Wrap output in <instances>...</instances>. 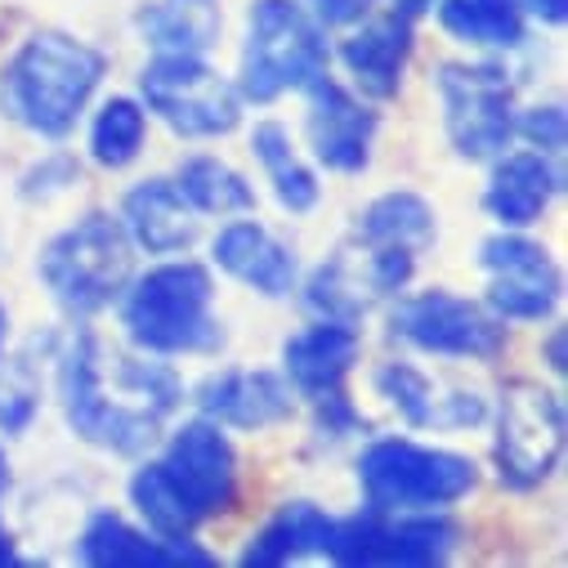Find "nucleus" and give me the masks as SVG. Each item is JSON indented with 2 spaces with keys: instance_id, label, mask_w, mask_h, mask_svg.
Segmentation results:
<instances>
[{
  "instance_id": "obj_24",
  "label": "nucleus",
  "mask_w": 568,
  "mask_h": 568,
  "mask_svg": "<svg viewBox=\"0 0 568 568\" xmlns=\"http://www.w3.org/2000/svg\"><path fill=\"white\" fill-rule=\"evenodd\" d=\"M134 28L158 54H202L220 37V10L211 0H153L134 14Z\"/></svg>"
},
{
  "instance_id": "obj_26",
  "label": "nucleus",
  "mask_w": 568,
  "mask_h": 568,
  "mask_svg": "<svg viewBox=\"0 0 568 568\" xmlns=\"http://www.w3.org/2000/svg\"><path fill=\"white\" fill-rule=\"evenodd\" d=\"M358 242L367 246H407V251H425L439 242V215L420 193H385L376 197L363 215H358Z\"/></svg>"
},
{
  "instance_id": "obj_30",
  "label": "nucleus",
  "mask_w": 568,
  "mask_h": 568,
  "mask_svg": "<svg viewBox=\"0 0 568 568\" xmlns=\"http://www.w3.org/2000/svg\"><path fill=\"white\" fill-rule=\"evenodd\" d=\"M130 501H134L139 515H144L149 532H158V537H193V528L202 524V519L184 506V497L171 488V479L162 475L158 462H149V466L134 470V479H130Z\"/></svg>"
},
{
  "instance_id": "obj_8",
  "label": "nucleus",
  "mask_w": 568,
  "mask_h": 568,
  "mask_svg": "<svg viewBox=\"0 0 568 568\" xmlns=\"http://www.w3.org/2000/svg\"><path fill=\"white\" fill-rule=\"evenodd\" d=\"M457 537V524L444 515L394 519V510L372 506L354 519L332 524L327 555L345 568H435L453 559Z\"/></svg>"
},
{
  "instance_id": "obj_39",
  "label": "nucleus",
  "mask_w": 568,
  "mask_h": 568,
  "mask_svg": "<svg viewBox=\"0 0 568 568\" xmlns=\"http://www.w3.org/2000/svg\"><path fill=\"white\" fill-rule=\"evenodd\" d=\"M430 6H435V0H398L403 14H420V10H430Z\"/></svg>"
},
{
  "instance_id": "obj_2",
  "label": "nucleus",
  "mask_w": 568,
  "mask_h": 568,
  "mask_svg": "<svg viewBox=\"0 0 568 568\" xmlns=\"http://www.w3.org/2000/svg\"><path fill=\"white\" fill-rule=\"evenodd\" d=\"M103 72L108 59L94 45L68 32H37L19 45L0 77V108L41 139H63L81 121Z\"/></svg>"
},
{
  "instance_id": "obj_28",
  "label": "nucleus",
  "mask_w": 568,
  "mask_h": 568,
  "mask_svg": "<svg viewBox=\"0 0 568 568\" xmlns=\"http://www.w3.org/2000/svg\"><path fill=\"white\" fill-rule=\"evenodd\" d=\"M175 189L197 215H246L255 211V189L220 158H189L175 171Z\"/></svg>"
},
{
  "instance_id": "obj_35",
  "label": "nucleus",
  "mask_w": 568,
  "mask_h": 568,
  "mask_svg": "<svg viewBox=\"0 0 568 568\" xmlns=\"http://www.w3.org/2000/svg\"><path fill=\"white\" fill-rule=\"evenodd\" d=\"M310 14L323 23V28H354L358 19L372 14L376 0H305Z\"/></svg>"
},
{
  "instance_id": "obj_9",
  "label": "nucleus",
  "mask_w": 568,
  "mask_h": 568,
  "mask_svg": "<svg viewBox=\"0 0 568 568\" xmlns=\"http://www.w3.org/2000/svg\"><path fill=\"white\" fill-rule=\"evenodd\" d=\"M444 125L466 162L501 158L515 139V90L497 63H444L439 77Z\"/></svg>"
},
{
  "instance_id": "obj_1",
  "label": "nucleus",
  "mask_w": 568,
  "mask_h": 568,
  "mask_svg": "<svg viewBox=\"0 0 568 568\" xmlns=\"http://www.w3.org/2000/svg\"><path fill=\"white\" fill-rule=\"evenodd\" d=\"M112 381L116 394L108 389V354L90 332H81L59 354V403L77 439L116 457H134L158 439L184 389L166 363L144 358H112Z\"/></svg>"
},
{
  "instance_id": "obj_6",
  "label": "nucleus",
  "mask_w": 568,
  "mask_h": 568,
  "mask_svg": "<svg viewBox=\"0 0 568 568\" xmlns=\"http://www.w3.org/2000/svg\"><path fill=\"white\" fill-rule=\"evenodd\" d=\"M358 484L376 510H444L475 493L479 466L448 448L412 439H376L358 457Z\"/></svg>"
},
{
  "instance_id": "obj_41",
  "label": "nucleus",
  "mask_w": 568,
  "mask_h": 568,
  "mask_svg": "<svg viewBox=\"0 0 568 568\" xmlns=\"http://www.w3.org/2000/svg\"><path fill=\"white\" fill-rule=\"evenodd\" d=\"M10 488V462H6V448H0V493Z\"/></svg>"
},
{
  "instance_id": "obj_11",
  "label": "nucleus",
  "mask_w": 568,
  "mask_h": 568,
  "mask_svg": "<svg viewBox=\"0 0 568 568\" xmlns=\"http://www.w3.org/2000/svg\"><path fill=\"white\" fill-rule=\"evenodd\" d=\"M389 327L412 349L439 354V358H479V363H488L506 349V323L488 305H475V301L453 296L444 287L407 296L394 310Z\"/></svg>"
},
{
  "instance_id": "obj_20",
  "label": "nucleus",
  "mask_w": 568,
  "mask_h": 568,
  "mask_svg": "<svg viewBox=\"0 0 568 568\" xmlns=\"http://www.w3.org/2000/svg\"><path fill=\"white\" fill-rule=\"evenodd\" d=\"M407 59H412V14L403 10L367 19L341 45V63L358 81V90L372 99H394L403 90Z\"/></svg>"
},
{
  "instance_id": "obj_10",
  "label": "nucleus",
  "mask_w": 568,
  "mask_h": 568,
  "mask_svg": "<svg viewBox=\"0 0 568 568\" xmlns=\"http://www.w3.org/2000/svg\"><path fill=\"white\" fill-rule=\"evenodd\" d=\"M559 453H564V403L541 385L528 381L510 385L501 394L497 439H493L497 479L515 493H528L555 475Z\"/></svg>"
},
{
  "instance_id": "obj_17",
  "label": "nucleus",
  "mask_w": 568,
  "mask_h": 568,
  "mask_svg": "<svg viewBox=\"0 0 568 568\" xmlns=\"http://www.w3.org/2000/svg\"><path fill=\"white\" fill-rule=\"evenodd\" d=\"M211 255H215V264H220L229 277L246 282L251 292H260V296H268V301H282V296L296 292V277H301L296 251H292L287 242H277V237H273L264 224H255V220H233V224H224V229L215 233V242H211Z\"/></svg>"
},
{
  "instance_id": "obj_36",
  "label": "nucleus",
  "mask_w": 568,
  "mask_h": 568,
  "mask_svg": "<svg viewBox=\"0 0 568 568\" xmlns=\"http://www.w3.org/2000/svg\"><path fill=\"white\" fill-rule=\"evenodd\" d=\"M515 6L524 14H532L537 23H550V28H559L568 19V0H515Z\"/></svg>"
},
{
  "instance_id": "obj_37",
  "label": "nucleus",
  "mask_w": 568,
  "mask_h": 568,
  "mask_svg": "<svg viewBox=\"0 0 568 568\" xmlns=\"http://www.w3.org/2000/svg\"><path fill=\"white\" fill-rule=\"evenodd\" d=\"M541 354H546V367L559 376L568 363H564V327H555L550 336H546V345H541Z\"/></svg>"
},
{
  "instance_id": "obj_21",
  "label": "nucleus",
  "mask_w": 568,
  "mask_h": 568,
  "mask_svg": "<svg viewBox=\"0 0 568 568\" xmlns=\"http://www.w3.org/2000/svg\"><path fill=\"white\" fill-rule=\"evenodd\" d=\"M197 211L184 202L175 180H144L121 202V224L130 242L149 255H180L197 242Z\"/></svg>"
},
{
  "instance_id": "obj_29",
  "label": "nucleus",
  "mask_w": 568,
  "mask_h": 568,
  "mask_svg": "<svg viewBox=\"0 0 568 568\" xmlns=\"http://www.w3.org/2000/svg\"><path fill=\"white\" fill-rule=\"evenodd\" d=\"M144 139H149V112L139 99H108L99 112H94V125H90V158L108 171H121L130 166L139 153H144Z\"/></svg>"
},
{
  "instance_id": "obj_3",
  "label": "nucleus",
  "mask_w": 568,
  "mask_h": 568,
  "mask_svg": "<svg viewBox=\"0 0 568 568\" xmlns=\"http://www.w3.org/2000/svg\"><path fill=\"white\" fill-rule=\"evenodd\" d=\"M121 301V327L144 354H206L224 341L215 318V282L211 268L193 260L158 264L125 282Z\"/></svg>"
},
{
  "instance_id": "obj_13",
  "label": "nucleus",
  "mask_w": 568,
  "mask_h": 568,
  "mask_svg": "<svg viewBox=\"0 0 568 568\" xmlns=\"http://www.w3.org/2000/svg\"><path fill=\"white\" fill-rule=\"evenodd\" d=\"M158 466L197 519H215V515L233 510V501H237V453L224 435V425H215L206 416L189 420L184 430L171 435Z\"/></svg>"
},
{
  "instance_id": "obj_7",
  "label": "nucleus",
  "mask_w": 568,
  "mask_h": 568,
  "mask_svg": "<svg viewBox=\"0 0 568 568\" xmlns=\"http://www.w3.org/2000/svg\"><path fill=\"white\" fill-rule=\"evenodd\" d=\"M139 103L184 139H220L242 121V94L197 54H158L139 72Z\"/></svg>"
},
{
  "instance_id": "obj_4",
  "label": "nucleus",
  "mask_w": 568,
  "mask_h": 568,
  "mask_svg": "<svg viewBox=\"0 0 568 568\" xmlns=\"http://www.w3.org/2000/svg\"><path fill=\"white\" fill-rule=\"evenodd\" d=\"M327 28L305 0H251L237 68V94L246 103H273L287 90H305L327 72Z\"/></svg>"
},
{
  "instance_id": "obj_22",
  "label": "nucleus",
  "mask_w": 568,
  "mask_h": 568,
  "mask_svg": "<svg viewBox=\"0 0 568 568\" xmlns=\"http://www.w3.org/2000/svg\"><path fill=\"white\" fill-rule=\"evenodd\" d=\"M555 193H559V171L550 166L546 153H501L484 189V211L501 229H528L546 215Z\"/></svg>"
},
{
  "instance_id": "obj_34",
  "label": "nucleus",
  "mask_w": 568,
  "mask_h": 568,
  "mask_svg": "<svg viewBox=\"0 0 568 568\" xmlns=\"http://www.w3.org/2000/svg\"><path fill=\"white\" fill-rule=\"evenodd\" d=\"M515 134H524L537 153L555 158L564 149V108L559 103H546V108L515 112Z\"/></svg>"
},
{
  "instance_id": "obj_32",
  "label": "nucleus",
  "mask_w": 568,
  "mask_h": 568,
  "mask_svg": "<svg viewBox=\"0 0 568 568\" xmlns=\"http://www.w3.org/2000/svg\"><path fill=\"white\" fill-rule=\"evenodd\" d=\"M41 412V385L23 363L0 367V435H23Z\"/></svg>"
},
{
  "instance_id": "obj_5",
  "label": "nucleus",
  "mask_w": 568,
  "mask_h": 568,
  "mask_svg": "<svg viewBox=\"0 0 568 568\" xmlns=\"http://www.w3.org/2000/svg\"><path fill=\"white\" fill-rule=\"evenodd\" d=\"M130 268H134V242L121 215L108 211H90L85 220L50 237L37 260V273L50 287V296L81 318L108 310L125 292Z\"/></svg>"
},
{
  "instance_id": "obj_25",
  "label": "nucleus",
  "mask_w": 568,
  "mask_h": 568,
  "mask_svg": "<svg viewBox=\"0 0 568 568\" xmlns=\"http://www.w3.org/2000/svg\"><path fill=\"white\" fill-rule=\"evenodd\" d=\"M251 153H255V162L264 166V180L273 184L277 202L287 206L292 215H305V211L318 206V197H323L318 175L301 162V153H296V144H292V130L282 125V121H260V125L251 130Z\"/></svg>"
},
{
  "instance_id": "obj_16",
  "label": "nucleus",
  "mask_w": 568,
  "mask_h": 568,
  "mask_svg": "<svg viewBox=\"0 0 568 568\" xmlns=\"http://www.w3.org/2000/svg\"><path fill=\"white\" fill-rule=\"evenodd\" d=\"M90 568H211L215 555L193 537H158L121 515H94L77 541Z\"/></svg>"
},
{
  "instance_id": "obj_23",
  "label": "nucleus",
  "mask_w": 568,
  "mask_h": 568,
  "mask_svg": "<svg viewBox=\"0 0 568 568\" xmlns=\"http://www.w3.org/2000/svg\"><path fill=\"white\" fill-rule=\"evenodd\" d=\"M332 515H323L314 501L282 506L242 550V568H282L305 555H327L332 541Z\"/></svg>"
},
{
  "instance_id": "obj_40",
  "label": "nucleus",
  "mask_w": 568,
  "mask_h": 568,
  "mask_svg": "<svg viewBox=\"0 0 568 568\" xmlns=\"http://www.w3.org/2000/svg\"><path fill=\"white\" fill-rule=\"evenodd\" d=\"M6 341H10V314L0 305V354H6Z\"/></svg>"
},
{
  "instance_id": "obj_12",
  "label": "nucleus",
  "mask_w": 568,
  "mask_h": 568,
  "mask_svg": "<svg viewBox=\"0 0 568 568\" xmlns=\"http://www.w3.org/2000/svg\"><path fill=\"white\" fill-rule=\"evenodd\" d=\"M479 264L488 273V310L501 323H541L555 314L564 277L541 242L519 229H501L479 246Z\"/></svg>"
},
{
  "instance_id": "obj_31",
  "label": "nucleus",
  "mask_w": 568,
  "mask_h": 568,
  "mask_svg": "<svg viewBox=\"0 0 568 568\" xmlns=\"http://www.w3.org/2000/svg\"><path fill=\"white\" fill-rule=\"evenodd\" d=\"M367 282L363 273H349L345 260H332L323 264L314 277H310V310L323 314V318H336V323H358L367 314Z\"/></svg>"
},
{
  "instance_id": "obj_15",
  "label": "nucleus",
  "mask_w": 568,
  "mask_h": 568,
  "mask_svg": "<svg viewBox=\"0 0 568 568\" xmlns=\"http://www.w3.org/2000/svg\"><path fill=\"white\" fill-rule=\"evenodd\" d=\"M292 381L268 367H233L220 376H206L197 389V407L206 420L229 425V430H268L296 412Z\"/></svg>"
},
{
  "instance_id": "obj_19",
  "label": "nucleus",
  "mask_w": 568,
  "mask_h": 568,
  "mask_svg": "<svg viewBox=\"0 0 568 568\" xmlns=\"http://www.w3.org/2000/svg\"><path fill=\"white\" fill-rule=\"evenodd\" d=\"M358 349H363V341H358L354 323L323 318L282 345V372H287L296 394L323 398V394H336L345 385L349 367L358 363Z\"/></svg>"
},
{
  "instance_id": "obj_38",
  "label": "nucleus",
  "mask_w": 568,
  "mask_h": 568,
  "mask_svg": "<svg viewBox=\"0 0 568 568\" xmlns=\"http://www.w3.org/2000/svg\"><path fill=\"white\" fill-rule=\"evenodd\" d=\"M10 564H19V546H14L10 528H6V524H0V568H10Z\"/></svg>"
},
{
  "instance_id": "obj_33",
  "label": "nucleus",
  "mask_w": 568,
  "mask_h": 568,
  "mask_svg": "<svg viewBox=\"0 0 568 568\" xmlns=\"http://www.w3.org/2000/svg\"><path fill=\"white\" fill-rule=\"evenodd\" d=\"M416 268V251L407 246H367V264H363V282L372 296H394L412 282Z\"/></svg>"
},
{
  "instance_id": "obj_18",
  "label": "nucleus",
  "mask_w": 568,
  "mask_h": 568,
  "mask_svg": "<svg viewBox=\"0 0 568 568\" xmlns=\"http://www.w3.org/2000/svg\"><path fill=\"white\" fill-rule=\"evenodd\" d=\"M376 389L381 398H389V407H398V416L416 430H466L488 416L479 394L466 389H439L425 372L407 367V363H385L376 372Z\"/></svg>"
},
{
  "instance_id": "obj_27",
  "label": "nucleus",
  "mask_w": 568,
  "mask_h": 568,
  "mask_svg": "<svg viewBox=\"0 0 568 568\" xmlns=\"http://www.w3.org/2000/svg\"><path fill=\"white\" fill-rule=\"evenodd\" d=\"M439 28L462 45L515 50L524 41V10L515 0H439Z\"/></svg>"
},
{
  "instance_id": "obj_14",
  "label": "nucleus",
  "mask_w": 568,
  "mask_h": 568,
  "mask_svg": "<svg viewBox=\"0 0 568 568\" xmlns=\"http://www.w3.org/2000/svg\"><path fill=\"white\" fill-rule=\"evenodd\" d=\"M305 90H310V149H314V158L341 175L367 171L372 144H376V112L354 90L332 81L327 72L318 81H310Z\"/></svg>"
}]
</instances>
